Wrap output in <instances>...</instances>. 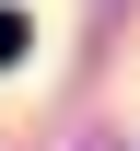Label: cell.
I'll return each instance as SVG.
<instances>
[{
    "instance_id": "cell-1",
    "label": "cell",
    "mask_w": 140,
    "mask_h": 151,
    "mask_svg": "<svg viewBox=\"0 0 140 151\" xmlns=\"http://www.w3.org/2000/svg\"><path fill=\"white\" fill-rule=\"evenodd\" d=\"M12 58H23V12H0V70H12Z\"/></svg>"
}]
</instances>
